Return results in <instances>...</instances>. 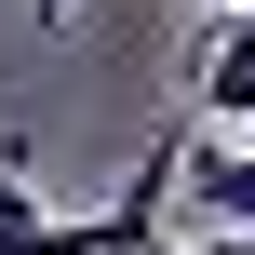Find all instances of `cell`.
<instances>
[{"label":"cell","instance_id":"1","mask_svg":"<svg viewBox=\"0 0 255 255\" xmlns=\"http://www.w3.org/2000/svg\"><path fill=\"white\" fill-rule=\"evenodd\" d=\"M202 121H242L255 134V0L215 27V54H202Z\"/></svg>","mask_w":255,"mask_h":255},{"label":"cell","instance_id":"2","mask_svg":"<svg viewBox=\"0 0 255 255\" xmlns=\"http://www.w3.org/2000/svg\"><path fill=\"white\" fill-rule=\"evenodd\" d=\"M188 202H202L229 242H255V148H215V161H188Z\"/></svg>","mask_w":255,"mask_h":255},{"label":"cell","instance_id":"3","mask_svg":"<svg viewBox=\"0 0 255 255\" xmlns=\"http://www.w3.org/2000/svg\"><path fill=\"white\" fill-rule=\"evenodd\" d=\"M67 13H81V0H40V27H67Z\"/></svg>","mask_w":255,"mask_h":255},{"label":"cell","instance_id":"4","mask_svg":"<svg viewBox=\"0 0 255 255\" xmlns=\"http://www.w3.org/2000/svg\"><path fill=\"white\" fill-rule=\"evenodd\" d=\"M148 255H175V242H148Z\"/></svg>","mask_w":255,"mask_h":255}]
</instances>
